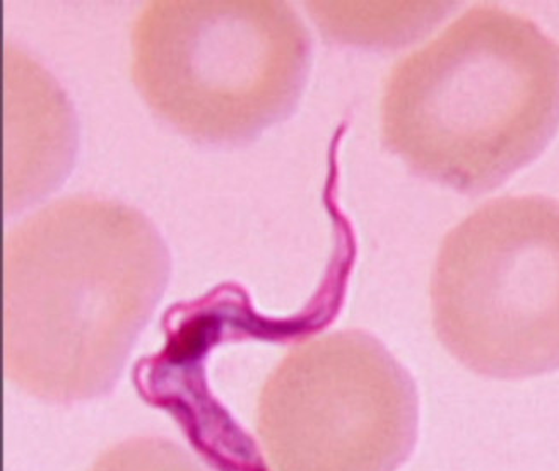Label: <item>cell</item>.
I'll return each mask as SVG.
<instances>
[{
    "mask_svg": "<svg viewBox=\"0 0 559 471\" xmlns=\"http://www.w3.org/2000/svg\"><path fill=\"white\" fill-rule=\"evenodd\" d=\"M170 271L153 220L123 202L68 196L24 219L4 243L9 382L48 403L110 392Z\"/></svg>",
    "mask_w": 559,
    "mask_h": 471,
    "instance_id": "6da1fadb",
    "label": "cell"
},
{
    "mask_svg": "<svg viewBox=\"0 0 559 471\" xmlns=\"http://www.w3.org/2000/svg\"><path fill=\"white\" fill-rule=\"evenodd\" d=\"M386 149L418 177L480 195L536 161L559 130V44L498 5L464 12L390 71Z\"/></svg>",
    "mask_w": 559,
    "mask_h": 471,
    "instance_id": "7a4b0ae2",
    "label": "cell"
},
{
    "mask_svg": "<svg viewBox=\"0 0 559 471\" xmlns=\"http://www.w3.org/2000/svg\"><path fill=\"white\" fill-rule=\"evenodd\" d=\"M130 72L147 107L180 134L240 146L298 107L310 32L280 0H156L130 36Z\"/></svg>",
    "mask_w": 559,
    "mask_h": 471,
    "instance_id": "3957f363",
    "label": "cell"
},
{
    "mask_svg": "<svg viewBox=\"0 0 559 471\" xmlns=\"http://www.w3.org/2000/svg\"><path fill=\"white\" fill-rule=\"evenodd\" d=\"M441 346L492 379L559 370V202L501 196L441 241L430 283Z\"/></svg>",
    "mask_w": 559,
    "mask_h": 471,
    "instance_id": "277c9868",
    "label": "cell"
},
{
    "mask_svg": "<svg viewBox=\"0 0 559 471\" xmlns=\"http://www.w3.org/2000/svg\"><path fill=\"white\" fill-rule=\"evenodd\" d=\"M418 427L413 376L362 330L293 350L257 400V437L271 471H397Z\"/></svg>",
    "mask_w": 559,
    "mask_h": 471,
    "instance_id": "5b68a950",
    "label": "cell"
},
{
    "mask_svg": "<svg viewBox=\"0 0 559 471\" xmlns=\"http://www.w3.org/2000/svg\"><path fill=\"white\" fill-rule=\"evenodd\" d=\"M317 319V311L310 310L293 318H267L253 310L240 287H217L166 313L165 347L135 367L139 395L174 416L198 455L228 451L243 427L211 391L205 373L210 353L221 343L249 338L289 342L316 330Z\"/></svg>",
    "mask_w": 559,
    "mask_h": 471,
    "instance_id": "8992f818",
    "label": "cell"
},
{
    "mask_svg": "<svg viewBox=\"0 0 559 471\" xmlns=\"http://www.w3.org/2000/svg\"><path fill=\"white\" fill-rule=\"evenodd\" d=\"M78 122L56 78L26 53L5 48V210L40 201L68 177Z\"/></svg>",
    "mask_w": 559,
    "mask_h": 471,
    "instance_id": "52a82bcc",
    "label": "cell"
},
{
    "mask_svg": "<svg viewBox=\"0 0 559 471\" xmlns=\"http://www.w3.org/2000/svg\"><path fill=\"white\" fill-rule=\"evenodd\" d=\"M438 9V4H310V12L325 36L356 45H395V39L418 38L423 24L437 21L431 16Z\"/></svg>",
    "mask_w": 559,
    "mask_h": 471,
    "instance_id": "ba28073f",
    "label": "cell"
},
{
    "mask_svg": "<svg viewBox=\"0 0 559 471\" xmlns=\"http://www.w3.org/2000/svg\"><path fill=\"white\" fill-rule=\"evenodd\" d=\"M90 471H207L192 456L163 437H130L99 456Z\"/></svg>",
    "mask_w": 559,
    "mask_h": 471,
    "instance_id": "9c48e42d",
    "label": "cell"
}]
</instances>
